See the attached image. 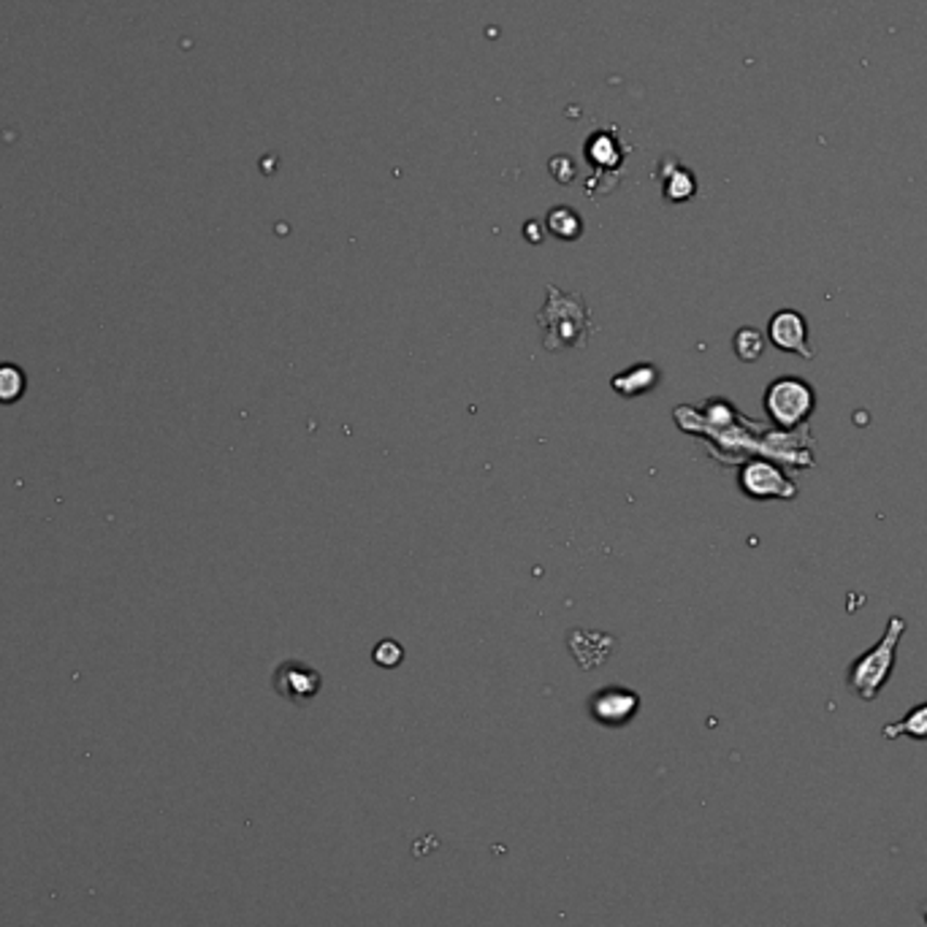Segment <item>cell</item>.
<instances>
[{
  "label": "cell",
  "mask_w": 927,
  "mask_h": 927,
  "mask_svg": "<svg viewBox=\"0 0 927 927\" xmlns=\"http://www.w3.org/2000/svg\"><path fill=\"white\" fill-rule=\"evenodd\" d=\"M903 634L905 618L889 616L878 643L851 661L849 670H846V686H849V692L854 694L857 699L873 703V699L881 694V688L887 686V681L892 678L894 661H898V645Z\"/></svg>",
  "instance_id": "cell-1"
},
{
  "label": "cell",
  "mask_w": 927,
  "mask_h": 927,
  "mask_svg": "<svg viewBox=\"0 0 927 927\" xmlns=\"http://www.w3.org/2000/svg\"><path fill=\"white\" fill-rule=\"evenodd\" d=\"M27 374L16 363H0V404H16L25 396Z\"/></svg>",
  "instance_id": "cell-9"
},
{
  "label": "cell",
  "mask_w": 927,
  "mask_h": 927,
  "mask_svg": "<svg viewBox=\"0 0 927 927\" xmlns=\"http://www.w3.org/2000/svg\"><path fill=\"white\" fill-rule=\"evenodd\" d=\"M271 686H274V692L280 694L282 699H287V703L307 705L318 697L320 686H323V678H320V672L314 670V667L304 665V661L285 659L274 670Z\"/></svg>",
  "instance_id": "cell-5"
},
{
  "label": "cell",
  "mask_w": 927,
  "mask_h": 927,
  "mask_svg": "<svg viewBox=\"0 0 927 927\" xmlns=\"http://www.w3.org/2000/svg\"><path fill=\"white\" fill-rule=\"evenodd\" d=\"M665 195L670 201H686L694 195V177L686 171V168H678L675 173H672V179H667L665 184Z\"/></svg>",
  "instance_id": "cell-12"
},
{
  "label": "cell",
  "mask_w": 927,
  "mask_h": 927,
  "mask_svg": "<svg viewBox=\"0 0 927 927\" xmlns=\"http://www.w3.org/2000/svg\"><path fill=\"white\" fill-rule=\"evenodd\" d=\"M741 491L746 497L759 499V502H768V499H781V502H789L797 497V486L791 477H786V472L778 464L768 459H751L741 466Z\"/></svg>",
  "instance_id": "cell-4"
},
{
  "label": "cell",
  "mask_w": 927,
  "mask_h": 927,
  "mask_svg": "<svg viewBox=\"0 0 927 927\" xmlns=\"http://www.w3.org/2000/svg\"><path fill=\"white\" fill-rule=\"evenodd\" d=\"M374 661L383 667H396L401 661V648L396 643H390V640H385V643H379L377 648H374Z\"/></svg>",
  "instance_id": "cell-13"
},
{
  "label": "cell",
  "mask_w": 927,
  "mask_h": 927,
  "mask_svg": "<svg viewBox=\"0 0 927 927\" xmlns=\"http://www.w3.org/2000/svg\"><path fill=\"white\" fill-rule=\"evenodd\" d=\"M881 735L887 741H898V737H911V741H927V703L914 705L903 719L889 721L881 726Z\"/></svg>",
  "instance_id": "cell-8"
},
{
  "label": "cell",
  "mask_w": 927,
  "mask_h": 927,
  "mask_svg": "<svg viewBox=\"0 0 927 927\" xmlns=\"http://www.w3.org/2000/svg\"><path fill=\"white\" fill-rule=\"evenodd\" d=\"M548 231L558 239H578L583 233V222H580L578 211L567 209V206H556L548 211Z\"/></svg>",
  "instance_id": "cell-10"
},
{
  "label": "cell",
  "mask_w": 927,
  "mask_h": 927,
  "mask_svg": "<svg viewBox=\"0 0 927 927\" xmlns=\"http://www.w3.org/2000/svg\"><path fill=\"white\" fill-rule=\"evenodd\" d=\"M524 233H526V239L531 236V242H540V233H537V222H529Z\"/></svg>",
  "instance_id": "cell-14"
},
{
  "label": "cell",
  "mask_w": 927,
  "mask_h": 927,
  "mask_svg": "<svg viewBox=\"0 0 927 927\" xmlns=\"http://www.w3.org/2000/svg\"><path fill=\"white\" fill-rule=\"evenodd\" d=\"M732 347H735V356L741 358V361L754 363L759 361V356L764 352V334L759 329H754V325H743V329H737Z\"/></svg>",
  "instance_id": "cell-11"
},
{
  "label": "cell",
  "mask_w": 927,
  "mask_h": 927,
  "mask_svg": "<svg viewBox=\"0 0 927 927\" xmlns=\"http://www.w3.org/2000/svg\"><path fill=\"white\" fill-rule=\"evenodd\" d=\"M768 339L775 350L791 352V356H800L806 358V361H813V356H816V350L811 347V339H808L806 314L797 312V309H778V312L770 318Z\"/></svg>",
  "instance_id": "cell-6"
},
{
  "label": "cell",
  "mask_w": 927,
  "mask_h": 927,
  "mask_svg": "<svg viewBox=\"0 0 927 927\" xmlns=\"http://www.w3.org/2000/svg\"><path fill=\"white\" fill-rule=\"evenodd\" d=\"M545 331V350H564V347H583L589 336V309L583 298L567 296L558 287H548V304L537 314Z\"/></svg>",
  "instance_id": "cell-2"
},
{
  "label": "cell",
  "mask_w": 927,
  "mask_h": 927,
  "mask_svg": "<svg viewBox=\"0 0 927 927\" xmlns=\"http://www.w3.org/2000/svg\"><path fill=\"white\" fill-rule=\"evenodd\" d=\"M762 404L773 426H778L781 432H791V428L806 426L808 417L816 412V390L802 377L784 374L764 388Z\"/></svg>",
  "instance_id": "cell-3"
},
{
  "label": "cell",
  "mask_w": 927,
  "mask_h": 927,
  "mask_svg": "<svg viewBox=\"0 0 927 927\" xmlns=\"http://www.w3.org/2000/svg\"><path fill=\"white\" fill-rule=\"evenodd\" d=\"M634 710H638V697L621 692V688H605V692L596 694L594 705H591V713L605 724H621Z\"/></svg>",
  "instance_id": "cell-7"
},
{
  "label": "cell",
  "mask_w": 927,
  "mask_h": 927,
  "mask_svg": "<svg viewBox=\"0 0 927 927\" xmlns=\"http://www.w3.org/2000/svg\"><path fill=\"white\" fill-rule=\"evenodd\" d=\"M925 922H927V905H925Z\"/></svg>",
  "instance_id": "cell-15"
}]
</instances>
